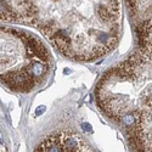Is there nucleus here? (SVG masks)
<instances>
[{
    "label": "nucleus",
    "instance_id": "nucleus-1",
    "mask_svg": "<svg viewBox=\"0 0 152 152\" xmlns=\"http://www.w3.org/2000/svg\"><path fill=\"white\" fill-rule=\"evenodd\" d=\"M138 48L96 86L100 108L124 129L131 152H152V1H128Z\"/></svg>",
    "mask_w": 152,
    "mask_h": 152
},
{
    "label": "nucleus",
    "instance_id": "nucleus-2",
    "mask_svg": "<svg viewBox=\"0 0 152 152\" xmlns=\"http://www.w3.org/2000/svg\"><path fill=\"white\" fill-rule=\"evenodd\" d=\"M119 17V1H31L27 22L63 55L90 61L114 48Z\"/></svg>",
    "mask_w": 152,
    "mask_h": 152
},
{
    "label": "nucleus",
    "instance_id": "nucleus-3",
    "mask_svg": "<svg viewBox=\"0 0 152 152\" xmlns=\"http://www.w3.org/2000/svg\"><path fill=\"white\" fill-rule=\"evenodd\" d=\"M50 55L32 34L0 27V80L16 91H29L46 77Z\"/></svg>",
    "mask_w": 152,
    "mask_h": 152
},
{
    "label": "nucleus",
    "instance_id": "nucleus-4",
    "mask_svg": "<svg viewBox=\"0 0 152 152\" xmlns=\"http://www.w3.org/2000/svg\"><path fill=\"white\" fill-rule=\"evenodd\" d=\"M34 152H94L91 147L71 131H61L44 139Z\"/></svg>",
    "mask_w": 152,
    "mask_h": 152
},
{
    "label": "nucleus",
    "instance_id": "nucleus-5",
    "mask_svg": "<svg viewBox=\"0 0 152 152\" xmlns=\"http://www.w3.org/2000/svg\"><path fill=\"white\" fill-rule=\"evenodd\" d=\"M31 1H0V20L27 22Z\"/></svg>",
    "mask_w": 152,
    "mask_h": 152
}]
</instances>
